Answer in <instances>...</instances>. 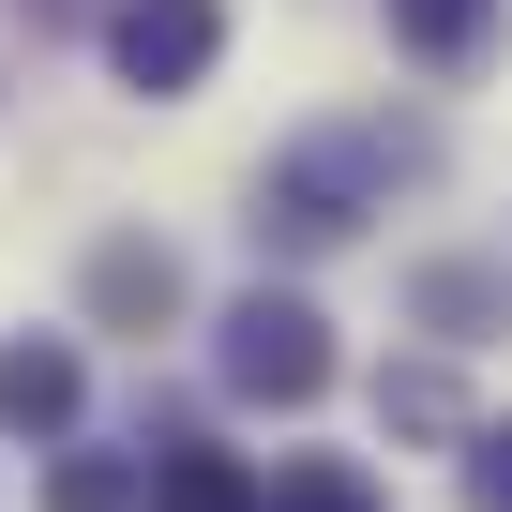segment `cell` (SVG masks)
<instances>
[{
  "label": "cell",
  "mask_w": 512,
  "mask_h": 512,
  "mask_svg": "<svg viewBox=\"0 0 512 512\" xmlns=\"http://www.w3.org/2000/svg\"><path fill=\"white\" fill-rule=\"evenodd\" d=\"M392 31H407L422 61H467V46L497 31V0H392Z\"/></svg>",
  "instance_id": "cell-9"
},
{
  "label": "cell",
  "mask_w": 512,
  "mask_h": 512,
  "mask_svg": "<svg viewBox=\"0 0 512 512\" xmlns=\"http://www.w3.org/2000/svg\"><path fill=\"white\" fill-rule=\"evenodd\" d=\"M136 512H256V467L211 452V437H181V452H151V497Z\"/></svg>",
  "instance_id": "cell-5"
},
{
  "label": "cell",
  "mask_w": 512,
  "mask_h": 512,
  "mask_svg": "<svg viewBox=\"0 0 512 512\" xmlns=\"http://www.w3.org/2000/svg\"><path fill=\"white\" fill-rule=\"evenodd\" d=\"M76 347H0V422H16V437H61L76 422Z\"/></svg>",
  "instance_id": "cell-6"
},
{
  "label": "cell",
  "mask_w": 512,
  "mask_h": 512,
  "mask_svg": "<svg viewBox=\"0 0 512 512\" xmlns=\"http://www.w3.org/2000/svg\"><path fill=\"white\" fill-rule=\"evenodd\" d=\"M106 61L136 91H196L226 61V0H121V16H106Z\"/></svg>",
  "instance_id": "cell-3"
},
{
  "label": "cell",
  "mask_w": 512,
  "mask_h": 512,
  "mask_svg": "<svg viewBox=\"0 0 512 512\" xmlns=\"http://www.w3.org/2000/svg\"><path fill=\"white\" fill-rule=\"evenodd\" d=\"M256 512H392L362 467H332V452H302V467H272V482H256Z\"/></svg>",
  "instance_id": "cell-7"
},
{
  "label": "cell",
  "mask_w": 512,
  "mask_h": 512,
  "mask_svg": "<svg viewBox=\"0 0 512 512\" xmlns=\"http://www.w3.org/2000/svg\"><path fill=\"white\" fill-rule=\"evenodd\" d=\"M91 317H121V332L181 317V256H166V241H106V256H91Z\"/></svg>",
  "instance_id": "cell-4"
},
{
  "label": "cell",
  "mask_w": 512,
  "mask_h": 512,
  "mask_svg": "<svg viewBox=\"0 0 512 512\" xmlns=\"http://www.w3.org/2000/svg\"><path fill=\"white\" fill-rule=\"evenodd\" d=\"M467 497H482V512H512V422H482V437H467Z\"/></svg>",
  "instance_id": "cell-11"
},
{
  "label": "cell",
  "mask_w": 512,
  "mask_h": 512,
  "mask_svg": "<svg viewBox=\"0 0 512 512\" xmlns=\"http://www.w3.org/2000/svg\"><path fill=\"white\" fill-rule=\"evenodd\" d=\"M377 422H407V437H437V422H452V377H437V362H407V377H377Z\"/></svg>",
  "instance_id": "cell-10"
},
{
  "label": "cell",
  "mask_w": 512,
  "mask_h": 512,
  "mask_svg": "<svg viewBox=\"0 0 512 512\" xmlns=\"http://www.w3.org/2000/svg\"><path fill=\"white\" fill-rule=\"evenodd\" d=\"M136 497H151V467H136V452H76V467L46 482V512H136Z\"/></svg>",
  "instance_id": "cell-8"
},
{
  "label": "cell",
  "mask_w": 512,
  "mask_h": 512,
  "mask_svg": "<svg viewBox=\"0 0 512 512\" xmlns=\"http://www.w3.org/2000/svg\"><path fill=\"white\" fill-rule=\"evenodd\" d=\"M362 196H377V136H317V151H287L272 181H256V241H272V256H317V241L362 226Z\"/></svg>",
  "instance_id": "cell-1"
},
{
  "label": "cell",
  "mask_w": 512,
  "mask_h": 512,
  "mask_svg": "<svg viewBox=\"0 0 512 512\" xmlns=\"http://www.w3.org/2000/svg\"><path fill=\"white\" fill-rule=\"evenodd\" d=\"M226 392H256V407H317V392H332V332H317V302L256 287V302L226 317Z\"/></svg>",
  "instance_id": "cell-2"
}]
</instances>
